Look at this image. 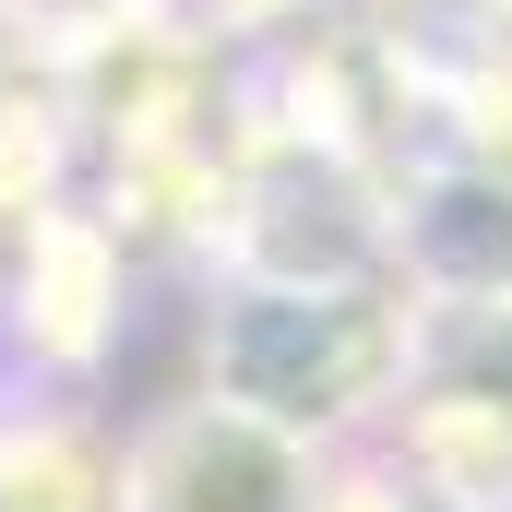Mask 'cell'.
I'll return each instance as SVG.
<instances>
[{
  "label": "cell",
  "mask_w": 512,
  "mask_h": 512,
  "mask_svg": "<svg viewBox=\"0 0 512 512\" xmlns=\"http://www.w3.org/2000/svg\"><path fill=\"white\" fill-rule=\"evenodd\" d=\"M405 382L465 393L477 417L512 429V298H429V322H417V370H405Z\"/></svg>",
  "instance_id": "cell-5"
},
{
  "label": "cell",
  "mask_w": 512,
  "mask_h": 512,
  "mask_svg": "<svg viewBox=\"0 0 512 512\" xmlns=\"http://www.w3.org/2000/svg\"><path fill=\"white\" fill-rule=\"evenodd\" d=\"M417 370V310L382 286H239L203 322V393L286 441H334Z\"/></svg>",
  "instance_id": "cell-1"
},
{
  "label": "cell",
  "mask_w": 512,
  "mask_h": 512,
  "mask_svg": "<svg viewBox=\"0 0 512 512\" xmlns=\"http://www.w3.org/2000/svg\"><path fill=\"white\" fill-rule=\"evenodd\" d=\"M393 262L417 298H512V179L429 167L393 215Z\"/></svg>",
  "instance_id": "cell-4"
},
{
  "label": "cell",
  "mask_w": 512,
  "mask_h": 512,
  "mask_svg": "<svg viewBox=\"0 0 512 512\" xmlns=\"http://www.w3.org/2000/svg\"><path fill=\"white\" fill-rule=\"evenodd\" d=\"M382 251H393V215L358 191L346 155L286 143V155L251 179V227H239L251 286H370Z\"/></svg>",
  "instance_id": "cell-3"
},
{
  "label": "cell",
  "mask_w": 512,
  "mask_h": 512,
  "mask_svg": "<svg viewBox=\"0 0 512 512\" xmlns=\"http://www.w3.org/2000/svg\"><path fill=\"white\" fill-rule=\"evenodd\" d=\"M310 489H322L310 441H286V429L203 393V405H167L120 453L108 512H310Z\"/></svg>",
  "instance_id": "cell-2"
}]
</instances>
